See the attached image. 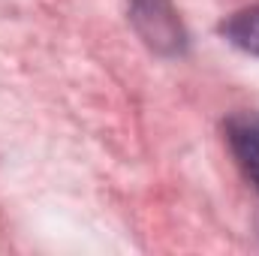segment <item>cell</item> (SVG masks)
Listing matches in <instances>:
<instances>
[{"label": "cell", "mask_w": 259, "mask_h": 256, "mask_svg": "<svg viewBox=\"0 0 259 256\" xmlns=\"http://www.w3.org/2000/svg\"><path fill=\"white\" fill-rule=\"evenodd\" d=\"M127 9L133 30L151 52L163 58H178L187 52V30L172 0H127Z\"/></svg>", "instance_id": "1"}, {"label": "cell", "mask_w": 259, "mask_h": 256, "mask_svg": "<svg viewBox=\"0 0 259 256\" xmlns=\"http://www.w3.org/2000/svg\"><path fill=\"white\" fill-rule=\"evenodd\" d=\"M226 142L241 175L259 193V112H238L226 121Z\"/></svg>", "instance_id": "2"}, {"label": "cell", "mask_w": 259, "mask_h": 256, "mask_svg": "<svg viewBox=\"0 0 259 256\" xmlns=\"http://www.w3.org/2000/svg\"><path fill=\"white\" fill-rule=\"evenodd\" d=\"M220 33H223V39H226L229 46H235L238 52L259 58V3L232 12V15L220 24Z\"/></svg>", "instance_id": "3"}]
</instances>
